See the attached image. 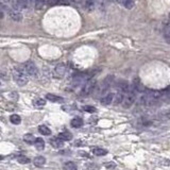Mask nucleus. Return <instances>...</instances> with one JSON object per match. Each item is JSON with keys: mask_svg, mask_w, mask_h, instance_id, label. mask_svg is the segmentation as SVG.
Returning <instances> with one entry per match:
<instances>
[{"mask_svg": "<svg viewBox=\"0 0 170 170\" xmlns=\"http://www.w3.org/2000/svg\"><path fill=\"white\" fill-rule=\"evenodd\" d=\"M136 91L131 86V88H129V91L127 92V94L124 95L123 100H122V106L124 109H130L136 101Z\"/></svg>", "mask_w": 170, "mask_h": 170, "instance_id": "nucleus-1", "label": "nucleus"}, {"mask_svg": "<svg viewBox=\"0 0 170 170\" xmlns=\"http://www.w3.org/2000/svg\"><path fill=\"white\" fill-rule=\"evenodd\" d=\"M96 86H97V81L95 79H89L87 80L86 82L84 83L83 87H82L81 92H80V96L82 97H86V96H89L92 92H95L96 89Z\"/></svg>", "mask_w": 170, "mask_h": 170, "instance_id": "nucleus-2", "label": "nucleus"}, {"mask_svg": "<svg viewBox=\"0 0 170 170\" xmlns=\"http://www.w3.org/2000/svg\"><path fill=\"white\" fill-rule=\"evenodd\" d=\"M13 79L16 82V84L19 85V86H25L29 82L28 76H27L26 72L19 70V69H14L13 70Z\"/></svg>", "mask_w": 170, "mask_h": 170, "instance_id": "nucleus-3", "label": "nucleus"}, {"mask_svg": "<svg viewBox=\"0 0 170 170\" xmlns=\"http://www.w3.org/2000/svg\"><path fill=\"white\" fill-rule=\"evenodd\" d=\"M24 68H25V72L28 74L29 77L31 78H37L38 77V68L36 67V65L33 63V62H27L24 65Z\"/></svg>", "mask_w": 170, "mask_h": 170, "instance_id": "nucleus-4", "label": "nucleus"}, {"mask_svg": "<svg viewBox=\"0 0 170 170\" xmlns=\"http://www.w3.org/2000/svg\"><path fill=\"white\" fill-rule=\"evenodd\" d=\"M113 81H114V77L113 76H107L106 78L103 80L101 87H100L99 91H98L99 96H102V95H104V94H107L106 92L109 91V88L111 87V85H112V83H113Z\"/></svg>", "mask_w": 170, "mask_h": 170, "instance_id": "nucleus-5", "label": "nucleus"}, {"mask_svg": "<svg viewBox=\"0 0 170 170\" xmlns=\"http://www.w3.org/2000/svg\"><path fill=\"white\" fill-rule=\"evenodd\" d=\"M67 70V67L64 63H60L57 64L56 67H54V70H53V77L56 79H62L65 76Z\"/></svg>", "mask_w": 170, "mask_h": 170, "instance_id": "nucleus-6", "label": "nucleus"}, {"mask_svg": "<svg viewBox=\"0 0 170 170\" xmlns=\"http://www.w3.org/2000/svg\"><path fill=\"white\" fill-rule=\"evenodd\" d=\"M7 13H9V16L13 19L14 21H21L22 20V14L20 13V11L18 10H15L13 7H10L7 10Z\"/></svg>", "mask_w": 170, "mask_h": 170, "instance_id": "nucleus-7", "label": "nucleus"}, {"mask_svg": "<svg viewBox=\"0 0 170 170\" xmlns=\"http://www.w3.org/2000/svg\"><path fill=\"white\" fill-rule=\"evenodd\" d=\"M129 83L126 80H120V81L117 83V92H123V94H127V92L129 91Z\"/></svg>", "mask_w": 170, "mask_h": 170, "instance_id": "nucleus-8", "label": "nucleus"}, {"mask_svg": "<svg viewBox=\"0 0 170 170\" xmlns=\"http://www.w3.org/2000/svg\"><path fill=\"white\" fill-rule=\"evenodd\" d=\"M114 97H115V95L113 94V92H109V94H105L101 98V103L103 104V105H109V104H111L112 102H113Z\"/></svg>", "mask_w": 170, "mask_h": 170, "instance_id": "nucleus-9", "label": "nucleus"}, {"mask_svg": "<svg viewBox=\"0 0 170 170\" xmlns=\"http://www.w3.org/2000/svg\"><path fill=\"white\" fill-rule=\"evenodd\" d=\"M46 99L51 102H56V103H62V102L64 101V99L62 98V97L56 96V95H53V94H47Z\"/></svg>", "mask_w": 170, "mask_h": 170, "instance_id": "nucleus-10", "label": "nucleus"}, {"mask_svg": "<svg viewBox=\"0 0 170 170\" xmlns=\"http://www.w3.org/2000/svg\"><path fill=\"white\" fill-rule=\"evenodd\" d=\"M84 7L86 11L92 12L96 7V0H85L84 2Z\"/></svg>", "mask_w": 170, "mask_h": 170, "instance_id": "nucleus-11", "label": "nucleus"}, {"mask_svg": "<svg viewBox=\"0 0 170 170\" xmlns=\"http://www.w3.org/2000/svg\"><path fill=\"white\" fill-rule=\"evenodd\" d=\"M50 144L53 148H62L64 146V141H62L61 138H51L50 139Z\"/></svg>", "mask_w": 170, "mask_h": 170, "instance_id": "nucleus-12", "label": "nucleus"}, {"mask_svg": "<svg viewBox=\"0 0 170 170\" xmlns=\"http://www.w3.org/2000/svg\"><path fill=\"white\" fill-rule=\"evenodd\" d=\"M33 163L37 167H42L46 164V159H45L44 156H36L35 159H33Z\"/></svg>", "mask_w": 170, "mask_h": 170, "instance_id": "nucleus-13", "label": "nucleus"}, {"mask_svg": "<svg viewBox=\"0 0 170 170\" xmlns=\"http://www.w3.org/2000/svg\"><path fill=\"white\" fill-rule=\"evenodd\" d=\"M71 127L76 128V129H78V128H81L83 126V120H82V118H79V117H76V118H74L71 120Z\"/></svg>", "mask_w": 170, "mask_h": 170, "instance_id": "nucleus-14", "label": "nucleus"}, {"mask_svg": "<svg viewBox=\"0 0 170 170\" xmlns=\"http://www.w3.org/2000/svg\"><path fill=\"white\" fill-rule=\"evenodd\" d=\"M92 153L96 156H104L107 154V151L105 149H102V148H95L92 149Z\"/></svg>", "mask_w": 170, "mask_h": 170, "instance_id": "nucleus-15", "label": "nucleus"}, {"mask_svg": "<svg viewBox=\"0 0 170 170\" xmlns=\"http://www.w3.org/2000/svg\"><path fill=\"white\" fill-rule=\"evenodd\" d=\"M132 87L135 89L136 92H141V81H139L138 78L134 79L133 80V83H132Z\"/></svg>", "mask_w": 170, "mask_h": 170, "instance_id": "nucleus-16", "label": "nucleus"}, {"mask_svg": "<svg viewBox=\"0 0 170 170\" xmlns=\"http://www.w3.org/2000/svg\"><path fill=\"white\" fill-rule=\"evenodd\" d=\"M35 137L33 136L32 134H26L24 136V141L27 142V144H30V145H33L35 142Z\"/></svg>", "mask_w": 170, "mask_h": 170, "instance_id": "nucleus-17", "label": "nucleus"}, {"mask_svg": "<svg viewBox=\"0 0 170 170\" xmlns=\"http://www.w3.org/2000/svg\"><path fill=\"white\" fill-rule=\"evenodd\" d=\"M64 170H78V167L74 162H67L64 164Z\"/></svg>", "mask_w": 170, "mask_h": 170, "instance_id": "nucleus-18", "label": "nucleus"}, {"mask_svg": "<svg viewBox=\"0 0 170 170\" xmlns=\"http://www.w3.org/2000/svg\"><path fill=\"white\" fill-rule=\"evenodd\" d=\"M59 138H61L62 141H70L72 136L69 132H62V133L59 134Z\"/></svg>", "mask_w": 170, "mask_h": 170, "instance_id": "nucleus-19", "label": "nucleus"}, {"mask_svg": "<svg viewBox=\"0 0 170 170\" xmlns=\"http://www.w3.org/2000/svg\"><path fill=\"white\" fill-rule=\"evenodd\" d=\"M34 146L36 147V149L38 150H42L45 148V141H42V138H36L35 142H34Z\"/></svg>", "mask_w": 170, "mask_h": 170, "instance_id": "nucleus-20", "label": "nucleus"}, {"mask_svg": "<svg viewBox=\"0 0 170 170\" xmlns=\"http://www.w3.org/2000/svg\"><path fill=\"white\" fill-rule=\"evenodd\" d=\"M122 4H123V7H126V9L131 10V9H133V7H134L135 2H134V0H123Z\"/></svg>", "mask_w": 170, "mask_h": 170, "instance_id": "nucleus-21", "label": "nucleus"}, {"mask_svg": "<svg viewBox=\"0 0 170 170\" xmlns=\"http://www.w3.org/2000/svg\"><path fill=\"white\" fill-rule=\"evenodd\" d=\"M10 120H11V122L13 124H19L21 122V118H20L19 115L14 114V115H12V116L10 117Z\"/></svg>", "mask_w": 170, "mask_h": 170, "instance_id": "nucleus-22", "label": "nucleus"}, {"mask_svg": "<svg viewBox=\"0 0 170 170\" xmlns=\"http://www.w3.org/2000/svg\"><path fill=\"white\" fill-rule=\"evenodd\" d=\"M38 131H39V133H41L42 135H50L51 134V131H50V129L48 127H46V126H41L38 128Z\"/></svg>", "mask_w": 170, "mask_h": 170, "instance_id": "nucleus-23", "label": "nucleus"}, {"mask_svg": "<svg viewBox=\"0 0 170 170\" xmlns=\"http://www.w3.org/2000/svg\"><path fill=\"white\" fill-rule=\"evenodd\" d=\"M46 0H35V2H34V6H35V9L36 10H41L42 7H45V4H46Z\"/></svg>", "mask_w": 170, "mask_h": 170, "instance_id": "nucleus-24", "label": "nucleus"}, {"mask_svg": "<svg viewBox=\"0 0 170 170\" xmlns=\"http://www.w3.org/2000/svg\"><path fill=\"white\" fill-rule=\"evenodd\" d=\"M33 104L35 105L36 107H42L44 106L45 104H46V101H45V99H42V98H37L33 101Z\"/></svg>", "mask_w": 170, "mask_h": 170, "instance_id": "nucleus-25", "label": "nucleus"}, {"mask_svg": "<svg viewBox=\"0 0 170 170\" xmlns=\"http://www.w3.org/2000/svg\"><path fill=\"white\" fill-rule=\"evenodd\" d=\"M164 36H165V39H166V42L170 44V25H169V26H167L166 29H165Z\"/></svg>", "mask_w": 170, "mask_h": 170, "instance_id": "nucleus-26", "label": "nucleus"}, {"mask_svg": "<svg viewBox=\"0 0 170 170\" xmlns=\"http://www.w3.org/2000/svg\"><path fill=\"white\" fill-rule=\"evenodd\" d=\"M17 161H18L20 164H28L30 162V159L27 156H25V155H20V156L17 157Z\"/></svg>", "mask_w": 170, "mask_h": 170, "instance_id": "nucleus-27", "label": "nucleus"}, {"mask_svg": "<svg viewBox=\"0 0 170 170\" xmlns=\"http://www.w3.org/2000/svg\"><path fill=\"white\" fill-rule=\"evenodd\" d=\"M83 110L85 112H87V113H95V112L97 111L96 109H95L94 106H91V105H85L83 106Z\"/></svg>", "mask_w": 170, "mask_h": 170, "instance_id": "nucleus-28", "label": "nucleus"}, {"mask_svg": "<svg viewBox=\"0 0 170 170\" xmlns=\"http://www.w3.org/2000/svg\"><path fill=\"white\" fill-rule=\"evenodd\" d=\"M74 1H76V2H80V1H82V0H74Z\"/></svg>", "mask_w": 170, "mask_h": 170, "instance_id": "nucleus-29", "label": "nucleus"}, {"mask_svg": "<svg viewBox=\"0 0 170 170\" xmlns=\"http://www.w3.org/2000/svg\"><path fill=\"white\" fill-rule=\"evenodd\" d=\"M111 1H116V0H111Z\"/></svg>", "mask_w": 170, "mask_h": 170, "instance_id": "nucleus-30", "label": "nucleus"}, {"mask_svg": "<svg viewBox=\"0 0 170 170\" xmlns=\"http://www.w3.org/2000/svg\"><path fill=\"white\" fill-rule=\"evenodd\" d=\"M0 85H1V82H0Z\"/></svg>", "mask_w": 170, "mask_h": 170, "instance_id": "nucleus-31", "label": "nucleus"}]
</instances>
